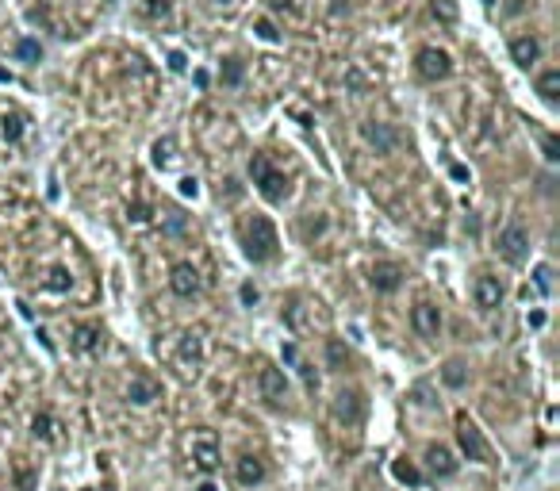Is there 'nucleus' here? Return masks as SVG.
Segmentation results:
<instances>
[{
	"label": "nucleus",
	"mask_w": 560,
	"mask_h": 491,
	"mask_svg": "<svg viewBox=\"0 0 560 491\" xmlns=\"http://www.w3.org/2000/svg\"><path fill=\"white\" fill-rule=\"evenodd\" d=\"M242 246H246V258L265 265V261L277 258V231L265 215H250L242 223Z\"/></svg>",
	"instance_id": "f257e3e1"
},
{
	"label": "nucleus",
	"mask_w": 560,
	"mask_h": 491,
	"mask_svg": "<svg viewBox=\"0 0 560 491\" xmlns=\"http://www.w3.org/2000/svg\"><path fill=\"white\" fill-rule=\"evenodd\" d=\"M250 181L257 184V192H261L269 204H284V196H288V177L277 173L265 154H254V158H250Z\"/></svg>",
	"instance_id": "f03ea898"
},
{
	"label": "nucleus",
	"mask_w": 560,
	"mask_h": 491,
	"mask_svg": "<svg viewBox=\"0 0 560 491\" xmlns=\"http://www.w3.org/2000/svg\"><path fill=\"white\" fill-rule=\"evenodd\" d=\"M189 453H192V465L200 468V472H215L222 461L219 453V438H215V430H207V426H200L196 434H192L189 441Z\"/></svg>",
	"instance_id": "7ed1b4c3"
},
{
	"label": "nucleus",
	"mask_w": 560,
	"mask_h": 491,
	"mask_svg": "<svg viewBox=\"0 0 560 491\" xmlns=\"http://www.w3.org/2000/svg\"><path fill=\"white\" fill-rule=\"evenodd\" d=\"M457 441H461V449L469 461H480V465H487L491 461V449H487V441L484 434H480L476 422H469V418L461 415V422H457Z\"/></svg>",
	"instance_id": "20e7f679"
},
{
	"label": "nucleus",
	"mask_w": 560,
	"mask_h": 491,
	"mask_svg": "<svg viewBox=\"0 0 560 491\" xmlns=\"http://www.w3.org/2000/svg\"><path fill=\"white\" fill-rule=\"evenodd\" d=\"M414 69H419V77H426V81H445V77L453 73V62H449V54H445V51L426 46V51H419Z\"/></svg>",
	"instance_id": "39448f33"
},
{
	"label": "nucleus",
	"mask_w": 560,
	"mask_h": 491,
	"mask_svg": "<svg viewBox=\"0 0 560 491\" xmlns=\"http://www.w3.org/2000/svg\"><path fill=\"white\" fill-rule=\"evenodd\" d=\"M499 253L507 261H514V265H522V261H526V253H530V234L522 231L518 223L502 226V231H499Z\"/></svg>",
	"instance_id": "423d86ee"
},
{
	"label": "nucleus",
	"mask_w": 560,
	"mask_h": 491,
	"mask_svg": "<svg viewBox=\"0 0 560 491\" xmlns=\"http://www.w3.org/2000/svg\"><path fill=\"white\" fill-rule=\"evenodd\" d=\"M334 418L346 426H361L365 422V395L357 388L349 391H338V400H334Z\"/></svg>",
	"instance_id": "0eeeda50"
},
{
	"label": "nucleus",
	"mask_w": 560,
	"mask_h": 491,
	"mask_svg": "<svg viewBox=\"0 0 560 491\" xmlns=\"http://www.w3.org/2000/svg\"><path fill=\"white\" fill-rule=\"evenodd\" d=\"M411 326L419 338H437V330H441V311H437V303L430 300H419L411 307Z\"/></svg>",
	"instance_id": "6e6552de"
},
{
	"label": "nucleus",
	"mask_w": 560,
	"mask_h": 491,
	"mask_svg": "<svg viewBox=\"0 0 560 491\" xmlns=\"http://www.w3.org/2000/svg\"><path fill=\"white\" fill-rule=\"evenodd\" d=\"M257 388H261V395H265V403H269V407H280V403L288 400V380H284V373H280V368H272V365L261 368V376H257Z\"/></svg>",
	"instance_id": "1a4fd4ad"
},
{
	"label": "nucleus",
	"mask_w": 560,
	"mask_h": 491,
	"mask_svg": "<svg viewBox=\"0 0 560 491\" xmlns=\"http://www.w3.org/2000/svg\"><path fill=\"white\" fill-rule=\"evenodd\" d=\"M472 296H476V303H480L484 311H495V307L502 303V284H499V276L480 273L476 284H472Z\"/></svg>",
	"instance_id": "9d476101"
},
{
	"label": "nucleus",
	"mask_w": 560,
	"mask_h": 491,
	"mask_svg": "<svg viewBox=\"0 0 560 491\" xmlns=\"http://www.w3.org/2000/svg\"><path fill=\"white\" fill-rule=\"evenodd\" d=\"M169 288H173L177 296H184V300H192L200 292V273L181 261V265H173V273H169Z\"/></svg>",
	"instance_id": "9b49d317"
},
{
	"label": "nucleus",
	"mask_w": 560,
	"mask_h": 491,
	"mask_svg": "<svg viewBox=\"0 0 560 491\" xmlns=\"http://www.w3.org/2000/svg\"><path fill=\"white\" fill-rule=\"evenodd\" d=\"M361 134H365L369 146H376V154H392V150H396V142H399V134L392 131L387 123H365Z\"/></svg>",
	"instance_id": "f8f14e48"
},
{
	"label": "nucleus",
	"mask_w": 560,
	"mask_h": 491,
	"mask_svg": "<svg viewBox=\"0 0 560 491\" xmlns=\"http://www.w3.org/2000/svg\"><path fill=\"white\" fill-rule=\"evenodd\" d=\"M426 468L434 476H441V480H445V476H457V457L445 449V445H430V449H426Z\"/></svg>",
	"instance_id": "ddd939ff"
},
{
	"label": "nucleus",
	"mask_w": 560,
	"mask_h": 491,
	"mask_svg": "<svg viewBox=\"0 0 560 491\" xmlns=\"http://www.w3.org/2000/svg\"><path fill=\"white\" fill-rule=\"evenodd\" d=\"M399 284H403V269H399V265L380 261V265L372 269V288H376V292H396Z\"/></svg>",
	"instance_id": "4468645a"
},
{
	"label": "nucleus",
	"mask_w": 560,
	"mask_h": 491,
	"mask_svg": "<svg viewBox=\"0 0 560 491\" xmlns=\"http://www.w3.org/2000/svg\"><path fill=\"white\" fill-rule=\"evenodd\" d=\"M127 400H131L134 407H150V403L157 400V384L150 380V376H134L131 388H127Z\"/></svg>",
	"instance_id": "2eb2a0df"
},
{
	"label": "nucleus",
	"mask_w": 560,
	"mask_h": 491,
	"mask_svg": "<svg viewBox=\"0 0 560 491\" xmlns=\"http://www.w3.org/2000/svg\"><path fill=\"white\" fill-rule=\"evenodd\" d=\"M234 476H238V483H246V488H254V483L265 480V465L261 457H238V465H234Z\"/></svg>",
	"instance_id": "dca6fc26"
},
{
	"label": "nucleus",
	"mask_w": 560,
	"mask_h": 491,
	"mask_svg": "<svg viewBox=\"0 0 560 491\" xmlns=\"http://www.w3.org/2000/svg\"><path fill=\"white\" fill-rule=\"evenodd\" d=\"M537 54H541V46H537L534 35H522V39H514V42H511V58L518 62V66H534Z\"/></svg>",
	"instance_id": "f3484780"
},
{
	"label": "nucleus",
	"mask_w": 560,
	"mask_h": 491,
	"mask_svg": "<svg viewBox=\"0 0 560 491\" xmlns=\"http://www.w3.org/2000/svg\"><path fill=\"white\" fill-rule=\"evenodd\" d=\"M181 365H184V373H196V365H200V330L184 334V341H181Z\"/></svg>",
	"instance_id": "a211bd4d"
},
{
	"label": "nucleus",
	"mask_w": 560,
	"mask_h": 491,
	"mask_svg": "<svg viewBox=\"0 0 560 491\" xmlns=\"http://www.w3.org/2000/svg\"><path fill=\"white\" fill-rule=\"evenodd\" d=\"M537 92H541L545 104H557L560 100V69H549V73L537 77Z\"/></svg>",
	"instance_id": "6ab92c4d"
},
{
	"label": "nucleus",
	"mask_w": 560,
	"mask_h": 491,
	"mask_svg": "<svg viewBox=\"0 0 560 491\" xmlns=\"http://www.w3.org/2000/svg\"><path fill=\"white\" fill-rule=\"evenodd\" d=\"M441 380H445V388H464V384H469V368H464L461 361H445Z\"/></svg>",
	"instance_id": "aec40b11"
},
{
	"label": "nucleus",
	"mask_w": 560,
	"mask_h": 491,
	"mask_svg": "<svg viewBox=\"0 0 560 491\" xmlns=\"http://www.w3.org/2000/svg\"><path fill=\"white\" fill-rule=\"evenodd\" d=\"M0 134L8 142H19L24 139V116H19V111H8V116L0 119Z\"/></svg>",
	"instance_id": "412c9836"
},
{
	"label": "nucleus",
	"mask_w": 560,
	"mask_h": 491,
	"mask_svg": "<svg viewBox=\"0 0 560 491\" xmlns=\"http://www.w3.org/2000/svg\"><path fill=\"white\" fill-rule=\"evenodd\" d=\"M100 346V334L92 330V326H77L73 330V350H81V353H92Z\"/></svg>",
	"instance_id": "4be33fe9"
},
{
	"label": "nucleus",
	"mask_w": 560,
	"mask_h": 491,
	"mask_svg": "<svg viewBox=\"0 0 560 491\" xmlns=\"http://www.w3.org/2000/svg\"><path fill=\"white\" fill-rule=\"evenodd\" d=\"M173 158H177V142L173 139H157L154 142V161L157 166H173Z\"/></svg>",
	"instance_id": "5701e85b"
},
{
	"label": "nucleus",
	"mask_w": 560,
	"mask_h": 491,
	"mask_svg": "<svg viewBox=\"0 0 560 491\" xmlns=\"http://www.w3.org/2000/svg\"><path fill=\"white\" fill-rule=\"evenodd\" d=\"M392 472H396V480L411 483V488H419V483H422V472L411 465V461H396V465H392Z\"/></svg>",
	"instance_id": "b1692460"
},
{
	"label": "nucleus",
	"mask_w": 560,
	"mask_h": 491,
	"mask_svg": "<svg viewBox=\"0 0 560 491\" xmlns=\"http://www.w3.org/2000/svg\"><path fill=\"white\" fill-rule=\"evenodd\" d=\"M254 31H257V39H261V42H280V31H277V24H272L269 16H261V19H257V24H254Z\"/></svg>",
	"instance_id": "393cba45"
},
{
	"label": "nucleus",
	"mask_w": 560,
	"mask_h": 491,
	"mask_svg": "<svg viewBox=\"0 0 560 491\" xmlns=\"http://www.w3.org/2000/svg\"><path fill=\"white\" fill-rule=\"evenodd\" d=\"M31 430H35V438H42V441H50V438H54V418H50V415H35V422H31Z\"/></svg>",
	"instance_id": "a878e982"
},
{
	"label": "nucleus",
	"mask_w": 560,
	"mask_h": 491,
	"mask_svg": "<svg viewBox=\"0 0 560 491\" xmlns=\"http://www.w3.org/2000/svg\"><path fill=\"white\" fill-rule=\"evenodd\" d=\"M326 361H330V368H346V346H342V341H330L326 346Z\"/></svg>",
	"instance_id": "bb28decb"
},
{
	"label": "nucleus",
	"mask_w": 560,
	"mask_h": 491,
	"mask_svg": "<svg viewBox=\"0 0 560 491\" xmlns=\"http://www.w3.org/2000/svg\"><path fill=\"white\" fill-rule=\"evenodd\" d=\"M534 284L541 288V296H549V292H552V269L549 265H537L534 269Z\"/></svg>",
	"instance_id": "cd10ccee"
},
{
	"label": "nucleus",
	"mask_w": 560,
	"mask_h": 491,
	"mask_svg": "<svg viewBox=\"0 0 560 491\" xmlns=\"http://www.w3.org/2000/svg\"><path fill=\"white\" fill-rule=\"evenodd\" d=\"M142 12H146L150 19H165V16H169V0H146Z\"/></svg>",
	"instance_id": "c85d7f7f"
},
{
	"label": "nucleus",
	"mask_w": 560,
	"mask_h": 491,
	"mask_svg": "<svg viewBox=\"0 0 560 491\" xmlns=\"http://www.w3.org/2000/svg\"><path fill=\"white\" fill-rule=\"evenodd\" d=\"M222 81H227V84H238L242 81V62H222Z\"/></svg>",
	"instance_id": "c756f323"
},
{
	"label": "nucleus",
	"mask_w": 560,
	"mask_h": 491,
	"mask_svg": "<svg viewBox=\"0 0 560 491\" xmlns=\"http://www.w3.org/2000/svg\"><path fill=\"white\" fill-rule=\"evenodd\" d=\"M16 54H19V58H24V62H35V58H39V42H35V39H24V42H19V46H16Z\"/></svg>",
	"instance_id": "7c9ffc66"
},
{
	"label": "nucleus",
	"mask_w": 560,
	"mask_h": 491,
	"mask_svg": "<svg viewBox=\"0 0 560 491\" xmlns=\"http://www.w3.org/2000/svg\"><path fill=\"white\" fill-rule=\"evenodd\" d=\"M296 368H299V376H304V388L307 391L319 388V380H315V373H311V365H307V361H296Z\"/></svg>",
	"instance_id": "2f4dec72"
},
{
	"label": "nucleus",
	"mask_w": 560,
	"mask_h": 491,
	"mask_svg": "<svg viewBox=\"0 0 560 491\" xmlns=\"http://www.w3.org/2000/svg\"><path fill=\"white\" fill-rule=\"evenodd\" d=\"M434 16H441V19H457V8L449 4V0H434Z\"/></svg>",
	"instance_id": "473e14b6"
},
{
	"label": "nucleus",
	"mask_w": 560,
	"mask_h": 491,
	"mask_svg": "<svg viewBox=\"0 0 560 491\" xmlns=\"http://www.w3.org/2000/svg\"><path fill=\"white\" fill-rule=\"evenodd\" d=\"M541 146H545V158H549V161H557V158H560V146H557V139H549V134H545V139H541Z\"/></svg>",
	"instance_id": "72a5a7b5"
},
{
	"label": "nucleus",
	"mask_w": 560,
	"mask_h": 491,
	"mask_svg": "<svg viewBox=\"0 0 560 491\" xmlns=\"http://www.w3.org/2000/svg\"><path fill=\"white\" fill-rule=\"evenodd\" d=\"M181 192H184V196H196V192H200V181H196V177H184V181H181Z\"/></svg>",
	"instance_id": "f704fd0d"
},
{
	"label": "nucleus",
	"mask_w": 560,
	"mask_h": 491,
	"mask_svg": "<svg viewBox=\"0 0 560 491\" xmlns=\"http://www.w3.org/2000/svg\"><path fill=\"white\" fill-rule=\"evenodd\" d=\"M242 303H257V288H254V284H242Z\"/></svg>",
	"instance_id": "c9c22d12"
},
{
	"label": "nucleus",
	"mask_w": 560,
	"mask_h": 491,
	"mask_svg": "<svg viewBox=\"0 0 560 491\" xmlns=\"http://www.w3.org/2000/svg\"><path fill=\"white\" fill-rule=\"evenodd\" d=\"M169 69H173V73H184V54H169Z\"/></svg>",
	"instance_id": "e433bc0d"
},
{
	"label": "nucleus",
	"mask_w": 560,
	"mask_h": 491,
	"mask_svg": "<svg viewBox=\"0 0 560 491\" xmlns=\"http://www.w3.org/2000/svg\"><path fill=\"white\" fill-rule=\"evenodd\" d=\"M284 361H288V365H296V361H299V350H296V346H292V341H288V346H284Z\"/></svg>",
	"instance_id": "4c0bfd02"
},
{
	"label": "nucleus",
	"mask_w": 560,
	"mask_h": 491,
	"mask_svg": "<svg viewBox=\"0 0 560 491\" xmlns=\"http://www.w3.org/2000/svg\"><path fill=\"white\" fill-rule=\"evenodd\" d=\"M54 288H69V280H66V273H62V269L54 273Z\"/></svg>",
	"instance_id": "58836bf2"
},
{
	"label": "nucleus",
	"mask_w": 560,
	"mask_h": 491,
	"mask_svg": "<svg viewBox=\"0 0 560 491\" xmlns=\"http://www.w3.org/2000/svg\"><path fill=\"white\" fill-rule=\"evenodd\" d=\"M200 491H215V483H200Z\"/></svg>",
	"instance_id": "ea45409f"
},
{
	"label": "nucleus",
	"mask_w": 560,
	"mask_h": 491,
	"mask_svg": "<svg viewBox=\"0 0 560 491\" xmlns=\"http://www.w3.org/2000/svg\"><path fill=\"white\" fill-rule=\"evenodd\" d=\"M219 4H231V0H219Z\"/></svg>",
	"instance_id": "a19ab883"
}]
</instances>
